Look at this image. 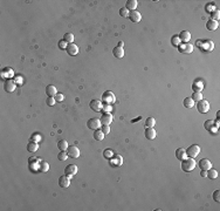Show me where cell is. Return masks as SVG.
<instances>
[{
    "mask_svg": "<svg viewBox=\"0 0 220 211\" xmlns=\"http://www.w3.org/2000/svg\"><path fill=\"white\" fill-rule=\"evenodd\" d=\"M197 47H199L204 52H212L214 49V43L212 40L206 39V40H198L197 41Z\"/></svg>",
    "mask_w": 220,
    "mask_h": 211,
    "instance_id": "cell-1",
    "label": "cell"
},
{
    "mask_svg": "<svg viewBox=\"0 0 220 211\" xmlns=\"http://www.w3.org/2000/svg\"><path fill=\"white\" fill-rule=\"evenodd\" d=\"M195 165H197V164H195L194 158L188 157V158H185V159L181 161V170L185 171V172H190V171L194 170Z\"/></svg>",
    "mask_w": 220,
    "mask_h": 211,
    "instance_id": "cell-2",
    "label": "cell"
},
{
    "mask_svg": "<svg viewBox=\"0 0 220 211\" xmlns=\"http://www.w3.org/2000/svg\"><path fill=\"white\" fill-rule=\"evenodd\" d=\"M185 151H186V156H188L191 158H195L200 154V147L198 144H192Z\"/></svg>",
    "mask_w": 220,
    "mask_h": 211,
    "instance_id": "cell-3",
    "label": "cell"
},
{
    "mask_svg": "<svg viewBox=\"0 0 220 211\" xmlns=\"http://www.w3.org/2000/svg\"><path fill=\"white\" fill-rule=\"evenodd\" d=\"M102 102H104L105 104H112L116 102V97H115V94L110 90H106L103 93L102 95Z\"/></svg>",
    "mask_w": 220,
    "mask_h": 211,
    "instance_id": "cell-4",
    "label": "cell"
},
{
    "mask_svg": "<svg viewBox=\"0 0 220 211\" xmlns=\"http://www.w3.org/2000/svg\"><path fill=\"white\" fill-rule=\"evenodd\" d=\"M197 109H198V111H199L200 114H206V113L209 110V103H208V101H206L205 98L198 101V103H197Z\"/></svg>",
    "mask_w": 220,
    "mask_h": 211,
    "instance_id": "cell-5",
    "label": "cell"
},
{
    "mask_svg": "<svg viewBox=\"0 0 220 211\" xmlns=\"http://www.w3.org/2000/svg\"><path fill=\"white\" fill-rule=\"evenodd\" d=\"M193 48H194V46L192 45V43H190V42H186V43H180L179 46H178V50L180 52V53H185V54H190V53H192L193 52Z\"/></svg>",
    "mask_w": 220,
    "mask_h": 211,
    "instance_id": "cell-6",
    "label": "cell"
},
{
    "mask_svg": "<svg viewBox=\"0 0 220 211\" xmlns=\"http://www.w3.org/2000/svg\"><path fill=\"white\" fill-rule=\"evenodd\" d=\"M87 125L89 129H92V130H96V129H101V120L97 118V117H92L90 118L88 122H87Z\"/></svg>",
    "mask_w": 220,
    "mask_h": 211,
    "instance_id": "cell-7",
    "label": "cell"
},
{
    "mask_svg": "<svg viewBox=\"0 0 220 211\" xmlns=\"http://www.w3.org/2000/svg\"><path fill=\"white\" fill-rule=\"evenodd\" d=\"M66 151H67L68 156L71 157V158H78V157H80V149H78L76 145H70V147H68Z\"/></svg>",
    "mask_w": 220,
    "mask_h": 211,
    "instance_id": "cell-8",
    "label": "cell"
},
{
    "mask_svg": "<svg viewBox=\"0 0 220 211\" xmlns=\"http://www.w3.org/2000/svg\"><path fill=\"white\" fill-rule=\"evenodd\" d=\"M89 106L94 111H101L103 108V102L101 100H91Z\"/></svg>",
    "mask_w": 220,
    "mask_h": 211,
    "instance_id": "cell-9",
    "label": "cell"
},
{
    "mask_svg": "<svg viewBox=\"0 0 220 211\" xmlns=\"http://www.w3.org/2000/svg\"><path fill=\"white\" fill-rule=\"evenodd\" d=\"M76 172H77V166H76L75 164H69V165H67L66 169H64V173H66L69 178H71L74 175H76Z\"/></svg>",
    "mask_w": 220,
    "mask_h": 211,
    "instance_id": "cell-10",
    "label": "cell"
},
{
    "mask_svg": "<svg viewBox=\"0 0 220 211\" xmlns=\"http://www.w3.org/2000/svg\"><path fill=\"white\" fill-rule=\"evenodd\" d=\"M59 185H60L62 189H67V188L70 185V178H69L67 175L60 176V178H59Z\"/></svg>",
    "mask_w": 220,
    "mask_h": 211,
    "instance_id": "cell-11",
    "label": "cell"
},
{
    "mask_svg": "<svg viewBox=\"0 0 220 211\" xmlns=\"http://www.w3.org/2000/svg\"><path fill=\"white\" fill-rule=\"evenodd\" d=\"M101 123L102 124H105V125H110L112 120H114V116L110 114V113H104L102 116H101Z\"/></svg>",
    "mask_w": 220,
    "mask_h": 211,
    "instance_id": "cell-12",
    "label": "cell"
},
{
    "mask_svg": "<svg viewBox=\"0 0 220 211\" xmlns=\"http://www.w3.org/2000/svg\"><path fill=\"white\" fill-rule=\"evenodd\" d=\"M4 88H5V90H6L7 93H12V91L15 90L16 84H15V82L12 81L11 79H7V80L5 81V86H4Z\"/></svg>",
    "mask_w": 220,
    "mask_h": 211,
    "instance_id": "cell-13",
    "label": "cell"
},
{
    "mask_svg": "<svg viewBox=\"0 0 220 211\" xmlns=\"http://www.w3.org/2000/svg\"><path fill=\"white\" fill-rule=\"evenodd\" d=\"M199 168H200L201 170L207 171L208 169L212 168V162H211L209 159H207V158H202V159L199 161Z\"/></svg>",
    "mask_w": 220,
    "mask_h": 211,
    "instance_id": "cell-14",
    "label": "cell"
},
{
    "mask_svg": "<svg viewBox=\"0 0 220 211\" xmlns=\"http://www.w3.org/2000/svg\"><path fill=\"white\" fill-rule=\"evenodd\" d=\"M129 19L132 22H139L142 20V14L138 11H132L129 13Z\"/></svg>",
    "mask_w": 220,
    "mask_h": 211,
    "instance_id": "cell-15",
    "label": "cell"
},
{
    "mask_svg": "<svg viewBox=\"0 0 220 211\" xmlns=\"http://www.w3.org/2000/svg\"><path fill=\"white\" fill-rule=\"evenodd\" d=\"M66 50H67V53L69 54V55H71V56H74V55H76L77 53H78V47L73 42V43H68L67 45V48H66Z\"/></svg>",
    "mask_w": 220,
    "mask_h": 211,
    "instance_id": "cell-16",
    "label": "cell"
},
{
    "mask_svg": "<svg viewBox=\"0 0 220 211\" xmlns=\"http://www.w3.org/2000/svg\"><path fill=\"white\" fill-rule=\"evenodd\" d=\"M218 27H219V22H218V21H215V20L209 19V20L206 22V28H207L208 30H211V32L216 30V29H218Z\"/></svg>",
    "mask_w": 220,
    "mask_h": 211,
    "instance_id": "cell-17",
    "label": "cell"
},
{
    "mask_svg": "<svg viewBox=\"0 0 220 211\" xmlns=\"http://www.w3.org/2000/svg\"><path fill=\"white\" fill-rule=\"evenodd\" d=\"M178 36H179V39H180V41L183 43H186V42H188L191 40V33L188 30H181Z\"/></svg>",
    "mask_w": 220,
    "mask_h": 211,
    "instance_id": "cell-18",
    "label": "cell"
},
{
    "mask_svg": "<svg viewBox=\"0 0 220 211\" xmlns=\"http://www.w3.org/2000/svg\"><path fill=\"white\" fill-rule=\"evenodd\" d=\"M112 54H114V56L116 57V59H122L123 56H124V49L122 48V47H115L114 49H112Z\"/></svg>",
    "mask_w": 220,
    "mask_h": 211,
    "instance_id": "cell-19",
    "label": "cell"
},
{
    "mask_svg": "<svg viewBox=\"0 0 220 211\" xmlns=\"http://www.w3.org/2000/svg\"><path fill=\"white\" fill-rule=\"evenodd\" d=\"M156 136H157V131L153 128H146V130H145V137L147 139H154Z\"/></svg>",
    "mask_w": 220,
    "mask_h": 211,
    "instance_id": "cell-20",
    "label": "cell"
},
{
    "mask_svg": "<svg viewBox=\"0 0 220 211\" xmlns=\"http://www.w3.org/2000/svg\"><path fill=\"white\" fill-rule=\"evenodd\" d=\"M192 89L193 91H201L204 89V83L201 80H195L192 84Z\"/></svg>",
    "mask_w": 220,
    "mask_h": 211,
    "instance_id": "cell-21",
    "label": "cell"
},
{
    "mask_svg": "<svg viewBox=\"0 0 220 211\" xmlns=\"http://www.w3.org/2000/svg\"><path fill=\"white\" fill-rule=\"evenodd\" d=\"M176 157H177L179 161L185 159V158H186V151H185V149H183V148L176 149Z\"/></svg>",
    "mask_w": 220,
    "mask_h": 211,
    "instance_id": "cell-22",
    "label": "cell"
},
{
    "mask_svg": "<svg viewBox=\"0 0 220 211\" xmlns=\"http://www.w3.org/2000/svg\"><path fill=\"white\" fill-rule=\"evenodd\" d=\"M46 94L48 95V96H51V97H54L56 94H57V90H56V87H54L53 84H49V86H47V88H46Z\"/></svg>",
    "mask_w": 220,
    "mask_h": 211,
    "instance_id": "cell-23",
    "label": "cell"
},
{
    "mask_svg": "<svg viewBox=\"0 0 220 211\" xmlns=\"http://www.w3.org/2000/svg\"><path fill=\"white\" fill-rule=\"evenodd\" d=\"M37 149H39V143L35 142V141H30V142L27 144V150H28L29 152H35Z\"/></svg>",
    "mask_w": 220,
    "mask_h": 211,
    "instance_id": "cell-24",
    "label": "cell"
},
{
    "mask_svg": "<svg viewBox=\"0 0 220 211\" xmlns=\"http://www.w3.org/2000/svg\"><path fill=\"white\" fill-rule=\"evenodd\" d=\"M137 5H138L137 0H128V1H126V6H125V8H128L129 11L132 12V11H136Z\"/></svg>",
    "mask_w": 220,
    "mask_h": 211,
    "instance_id": "cell-25",
    "label": "cell"
},
{
    "mask_svg": "<svg viewBox=\"0 0 220 211\" xmlns=\"http://www.w3.org/2000/svg\"><path fill=\"white\" fill-rule=\"evenodd\" d=\"M92 136H94V138L96 139V141H103V138H104V132L101 130V129H96L95 131H94V134H92Z\"/></svg>",
    "mask_w": 220,
    "mask_h": 211,
    "instance_id": "cell-26",
    "label": "cell"
},
{
    "mask_svg": "<svg viewBox=\"0 0 220 211\" xmlns=\"http://www.w3.org/2000/svg\"><path fill=\"white\" fill-rule=\"evenodd\" d=\"M13 74H14V72L12 70V68H5V69H2V72H1V76H2L4 79H9V77L13 76Z\"/></svg>",
    "mask_w": 220,
    "mask_h": 211,
    "instance_id": "cell-27",
    "label": "cell"
},
{
    "mask_svg": "<svg viewBox=\"0 0 220 211\" xmlns=\"http://www.w3.org/2000/svg\"><path fill=\"white\" fill-rule=\"evenodd\" d=\"M49 170V164L44 161H40L39 162V171L41 172H47Z\"/></svg>",
    "mask_w": 220,
    "mask_h": 211,
    "instance_id": "cell-28",
    "label": "cell"
},
{
    "mask_svg": "<svg viewBox=\"0 0 220 211\" xmlns=\"http://www.w3.org/2000/svg\"><path fill=\"white\" fill-rule=\"evenodd\" d=\"M183 104H184V107L185 108H193L194 107V101L191 98V97H186L185 100H184V102H183Z\"/></svg>",
    "mask_w": 220,
    "mask_h": 211,
    "instance_id": "cell-29",
    "label": "cell"
},
{
    "mask_svg": "<svg viewBox=\"0 0 220 211\" xmlns=\"http://www.w3.org/2000/svg\"><path fill=\"white\" fill-rule=\"evenodd\" d=\"M206 172H207V177H208L209 179H214V178L218 177V171H216L215 169H213V168L208 169Z\"/></svg>",
    "mask_w": 220,
    "mask_h": 211,
    "instance_id": "cell-30",
    "label": "cell"
},
{
    "mask_svg": "<svg viewBox=\"0 0 220 211\" xmlns=\"http://www.w3.org/2000/svg\"><path fill=\"white\" fill-rule=\"evenodd\" d=\"M63 41H66L67 43H73L74 42V34H71V33H66L64 35H63V39H62Z\"/></svg>",
    "mask_w": 220,
    "mask_h": 211,
    "instance_id": "cell-31",
    "label": "cell"
},
{
    "mask_svg": "<svg viewBox=\"0 0 220 211\" xmlns=\"http://www.w3.org/2000/svg\"><path fill=\"white\" fill-rule=\"evenodd\" d=\"M194 102H198V101H200V100H202L204 98V96H202V94H201V91H193V94H192V97H191Z\"/></svg>",
    "mask_w": 220,
    "mask_h": 211,
    "instance_id": "cell-32",
    "label": "cell"
},
{
    "mask_svg": "<svg viewBox=\"0 0 220 211\" xmlns=\"http://www.w3.org/2000/svg\"><path fill=\"white\" fill-rule=\"evenodd\" d=\"M154 124H156V120L153 117H147L145 120V127L146 128H153Z\"/></svg>",
    "mask_w": 220,
    "mask_h": 211,
    "instance_id": "cell-33",
    "label": "cell"
},
{
    "mask_svg": "<svg viewBox=\"0 0 220 211\" xmlns=\"http://www.w3.org/2000/svg\"><path fill=\"white\" fill-rule=\"evenodd\" d=\"M68 157H69V156H68V154H67V151H66V150H61V152H59V154H57V159H59V161H61V162L66 161Z\"/></svg>",
    "mask_w": 220,
    "mask_h": 211,
    "instance_id": "cell-34",
    "label": "cell"
},
{
    "mask_svg": "<svg viewBox=\"0 0 220 211\" xmlns=\"http://www.w3.org/2000/svg\"><path fill=\"white\" fill-rule=\"evenodd\" d=\"M57 147H59L60 150H67V148H68L69 145H68V142H67L66 139H61V141H59Z\"/></svg>",
    "mask_w": 220,
    "mask_h": 211,
    "instance_id": "cell-35",
    "label": "cell"
},
{
    "mask_svg": "<svg viewBox=\"0 0 220 211\" xmlns=\"http://www.w3.org/2000/svg\"><path fill=\"white\" fill-rule=\"evenodd\" d=\"M171 43H172V46L178 47V46L181 43V41H180V39H179L178 35H173V36L171 38Z\"/></svg>",
    "mask_w": 220,
    "mask_h": 211,
    "instance_id": "cell-36",
    "label": "cell"
},
{
    "mask_svg": "<svg viewBox=\"0 0 220 211\" xmlns=\"http://www.w3.org/2000/svg\"><path fill=\"white\" fill-rule=\"evenodd\" d=\"M219 18H220V12H219V9H214V11L211 12V19H212V20L218 21Z\"/></svg>",
    "mask_w": 220,
    "mask_h": 211,
    "instance_id": "cell-37",
    "label": "cell"
},
{
    "mask_svg": "<svg viewBox=\"0 0 220 211\" xmlns=\"http://www.w3.org/2000/svg\"><path fill=\"white\" fill-rule=\"evenodd\" d=\"M213 125H214V121H213V120H207V121L204 122V128H205L207 131H208Z\"/></svg>",
    "mask_w": 220,
    "mask_h": 211,
    "instance_id": "cell-38",
    "label": "cell"
},
{
    "mask_svg": "<svg viewBox=\"0 0 220 211\" xmlns=\"http://www.w3.org/2000/svg\"><path fill=\"white\" fill-rule=\"evenodd\" d=\"M119 15H121V16H123V18L129 16V9H128V8H125V7L119 8Z\"/></svg>",
    "mask_w": 220,
    "mask_h": 211,
    "instance_id": "cell-39",
    "label": "cell"
},
{
    "mask_svg": "<svg viewBox=\"0 0 220 211\" xmlns=\"http://www.w3.org/2000/svg\"><path fill=\"white\" fill-rule=\"evenodd\" d=\"M103 155H104V157H105V158L110 159V158H111V157L114 156V151H112L111 149H106V150H104Z\"/></svg>",
    "mask_w": 220,
    "mask_h": 211,
    "instance_id": "cell-40",
    "label": "cell"
},
{
    "mask_svg": "<svg viewBox=\"0 0 220 211\" xmlns=\"http://www.w3.org/2000/svg\"><path fill=\"white\" fill-rule=\"evenodd\" d=\"M47 106H49V107H53L54 104H55V102H56V100H55V97H51V96H48L47 97Z\"/></svg>",
    "mask_w": 220,
    "mask_h": 211,
    "instance_id": "cell-41",
    "label": "cell"
},
{
    "mask_svg": "<svg viewBox=\"0 0 220 211\" xmlns=\"http://www.w3.org/2000/svg\"><path fill=\"white\" fill-rule=\"evenodd\" d=\"M213 199L215 200V202H220V190H215L214 192H213Z\"/></svg>",
    "mask_w": 220,
    "mask_h": 211,
    "instance_id": "cell-42",
    "label": "cell"
},
{
    "mask_svg": "<svg viewBox=\"0 0 220 211\" xmlns=\"http://www.w3.org/2000/svg\"><path fill=\"white\" fill-rule=\"evenodd\" d=\"M101 130L104 132V135H106V134H109V132H110V127H109V125L103 124V125L101 127Z\"/></svg>",
    "mask_w": 220,
    "mask_h": 211,
    "instance_id": "cell-43",
    "label": "cell"
},
{
    "mask_svg": "<svg viewBox=\"0 0 220 211\" xmlns=\"http://www.w3.org/2000/svg\"><path fill=\"white\" fill-rule=\"evenodd\" d=\"M54 97H55V100H56V101H59V102H61V101H63V100H64V95H63V94H61V93H57V94H56Z\"/></svg>",
    "mask_w": 220,
    "mask_h": 211,
    "instance_id": "cell-44",
    "label": "cell"
},
{
    "mask_svg": "<svg viewBox=\"0 0 220 211\" xmlns=\"http://www.w3.org/2000/svg\"><path fill=\"white\" fill-rule=\"evenodd\" d=\"M30 139H32V141H35V142H39V141L41 139V136H40V135H37V134H35V135H32Z\"/></svg>",
    "mask_w": 220,
    "mask_h": 211,
    "instance_id": "cell-45",
    "label": "cell"
},
{
    "mask_svg": "<svg viewBox=\"0 0 220 211\" xmlns=\"http://www.w3.org/2000/svg\"><path fill=\"white\" fill-rule=\"evenodd\" d=\"M59 46H60L61 49H63V48L66 49V48H67V46H66V41H63V40H61V41L59 42Z\"/></svg>",
    "mask_w": 220,
    "mask_h": 211,
    "instance_id": "cell-46",
    "label": "cell"
},
{
    "mask_svg": "<svg viewBox=\"0 0 220 211\" xmlns=\"http://www.w3.org/2000/svg\"><path fill=\"white\" fill-rule=\"evenodd\" d=\"M110 109H111V106H110V104H105V103L103 104V108H102V110H105V111L108 113V111H109Z\"/></svg>",
    "mask_w": 220,
    "mask_h": 211,
    "instance_id": "cell-47",
    "label": "cell"
},
{
    "mask_svg": "<svg viewBox=\"0 0 220 211\" xmlns=\"http://www.w3.org/2000/svg\"><path fill=\"white\" fill-rule=\"evenodd\" d=\"M208 131H209L211 134H216V132H218V128H216L215 125H213V127H212V128H211Z\"/></svg>",
    "mask_w": 220,
    "mask_h": 211,
    "instance_id": "cell-48",
    "label": "cell"
},
{
    "mask_svg": "<svg viewBox=\"0 0 220 211\" xmlns=\"http://www.w3.org/2000/svg\"><path fill=\"white\" fill-rule=\"evenodd\" d=\"M15 82H19V83H21V82H22V80H21V76H16V77H15Z\"/></svg>",
    "mask_w": 220,
    "mask_h": 211,
    "instance_id": "cell-49",
    "label": "cell"
},
{
    "mask_svg": "<svg viewBox=\"0 0 220 211\" xmlns=\"http://www.w3.org/2000/svg\"><path fill=\"white\" fill-rule=\"evenodd\" d=\"M200 175H201L202 177H206V176H207V172H206L205 170H201V172H200Z\"/></svg>",
    "mask_w": 220,
    "mask_h": 211,
    "instance_id": "cell-50",
    "label": "cell"
},
{
    "mask_svg": "<svg viewBox=\"0 0 220 211\" xmlns=\"http://www.w3.org/2000/svg\"><path fill=\"white\" fill-rule=\"evenodd\" d=\"M117 46H118V47H122V48H123V46H124V42H123V41H119Z\"/></svg>",
    "mask_w": 220,
    "mask_h": 211,
    "instance_id": "cell-51",
    "label": "cell"
},
{
    "mask_svg": "<svg viewBox=\"0 0 220 211\" xmlns=\"http://www.w3.org/2000/svg\"><path fill=\"white\" fill-rule=\"evenodd\" d=\"M216 117H218V118H220V111H218V113H216Z\"/></svg>",
    "mask_w": 220,
    "mask_h": 211,
    "instance_id": "cell-52",
    "label": "cell"
}]
</instances>
